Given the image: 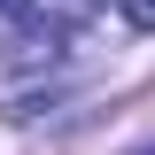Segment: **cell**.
Returning a JSON list of instances; mask_svg holds the SVG:
<instances>
[{"mask_svg": "<svg viewBox=\"0 0 155 155\" xmlns=\"http://www.w3.org/2000/svg\"><path fill=\"white\" fill-rule=\"evenodd\" d=\"M116 8H124V23H132V31H155V0H116Z\"/></svg>", "mask_w": 155, "mask_h": 155, "instance_id": "obj_1", "label": "cell"}, {"mask_svg": "<svg viewBox=\"0 0 155 155\" xmlns=\"http://www.w3.org/2000/svg\"><path fill=\"white\" fill-rule=\"evenodd\" d=\"M16 8H23V0H0V16H16Z\"/></svg>", "mask_w": 155, "mask_h": 155, "instance_id": "obj_2", "label": "cell"}, {"mask_svg": "<svg viewBox=\"0 0 155 155\" xmlns=\"http://www.w3.org/2000/svg\"><path fill=\"white\" fill-rule=\"evenodd\" d=\"M147 155H155V147H147Z\"/></svg>", "mask_w": 155, "mask_h": 155, "instance_id": "obj_3", "label": "cell"}]
</instances>
